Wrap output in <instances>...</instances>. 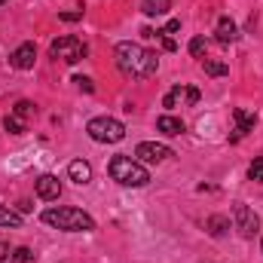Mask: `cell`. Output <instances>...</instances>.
I'll use <instances>...</instances> for the list:
<instances>
[{
	"mask_svg": "<svg viewBox=\"0 0 263 263\" xmlns=\"http://www.w3.org/2000/svg\"><path fill=\"white\" fill-rule=\"evenodd\" d=\"M114 55H117V67H120L126 77H135V80H147V77H153L156 67H159L156 52H150V49H144L141 43H132V40L117 43Z\"/></svg>",
	"mask_w": 263,
	"mask_h": 263,
	"instance_id": "cell-1",
	"label": "cell"
},
{
	"mask_svg": "<svg viewBox=\"0 0 263 263\" xmlns=\"http://www.w3.org/2000/svg\"><path fill=\"white\" fill-rule=\"evenodd\" d=\"M43 223H49L55 230H65V233H92L95 230V220L83 208H46Z\"/></svg>",
	"mask_w": 263,
	"mask_h": 263,
	"instance_id": "cell-2",
	"label": "cell"
},
{
	"mask_svg": "<svg viewBox=\"0 0 263 263\" xmlns=\"http://www.w3.org/2000/svg\"><path fill=\"white\" fill-rule=\"evenodd\" d=\"M107 172L123 187H147L150 184V172L138 159H132V156H114L110 165H107Z\"/></svg>",
	"mask_w": 263,
	"mask_h": 263,
	"instance_id": "cell-3",
	"label": "cell"
},
{
	"mask_svg": "<svg viewBox=\"0 0 263 263\" xmlns=\"http://www.w3.org/2000/svg\"><path fill=\"white\" fill-rule=\"evenodd\" d=\"M86 132L98 144H120L126 138V126L120 120H114V117H95V120H89Z\"/></svg>",
	"mask_w": 263,
	"mask_h": 263,
	"instance_id": "cell-4",
	"label": "cell"
},
{
	"mask_svg": "<svg viewBox=\"0 0 263 263\" xmlns=\"http://www.w3.org/2000/svg\"><path fill=\"white\" fill-rule=\"evenodd\" d=\"M86 52H89L86 43H83L80 37H70V34L59 37V40H52V46H49V55H52V59H62V62H67V65L86 59Z\"/></svg>",
	"mask_w": 263,
	"mask_h": 263,
	"instance_id": "cell-5",
	"label": "cell"
},
{
	"mask_svg": "<svg viewBox=\"0 0 263 263\" xmlns=\"http://www.w3.org/2000/svg\"><path fill=\"white\" fill-rule=\"evenodd\" d=\"M233 227L239 230L242 239H254L257 230H260V217H257L245 202H236V205H233Z\"/></svg>",
	"mask_w": 263,
	"mask_h": 263,
	"instance_id": "cell-6",
	"label": "cell"
},
{
	"mask_svg": "<svg viewBox=\"0 0 263 263\" xmlns=\"http://www.w3.org/2000/svg\"><path fill=\"white\" fill-rule=\"evenodd\" d=\"M168 156H172V147H165V144H156V141H141V144L135 147V159H138V162L159 165V162H165Z\"/></svg>",
	"mask_w": 263,
	"mask_h": 263,
	"instance_id": "cell-7",
	"label": "cell"
},
{
	"mask_svg": "<svg viewBox=\"0 0 263 263\" xmlns=\"http://www.w3.org/2000/svg\"><path fill=\"white\" fill-rule=\"evenodd\" d=\"M34 190H37V196H40V199L55 202V199L62 196V181H59L55 175H40V178H37V184H34Z\"/></svg>",
	"mask_w": 263,
	"mask_h": 263,
	"instance_id": "cell-8",
	"label": "cell"
},
{
	"mask_svg": "<svg viewBox=\"0 0 263 263\" xmlns=\"http://www.w3.org/2000/svg\"><path fill=\"white\" fill-rule=\"evenodd\" d=\"M181 101L196 104V101H199V89H193V86H175V89L162 98V107H178Z\"/></svg>",
	"mask_w": 263,
	"mask_h": 263,
	"instance_id": "cell-9",
	"label": "cell"
},
{
	"mask_svg": "<svg viewBox=\"0 0 263 263\" xmlns=\"http://www.w3.org/2000/svg\"><path fill=\"white\" fill-rule=\"evenodd\" d=\"M34 59H37V46L34 43H22L12 55H9V65L15 70H31L34 67Z\"/></svg>",
	"mask_w": 263,
	"mask_h": 263,
	"instance_id": "cell-10",
	"label": "cell"
},
{
	"mask_svg": "<svg viewBox=\"0 0 263 263\" xmlns=\"http://www.w3.org/2000/svg\"><path fill=\"white\" fill-rule=\"evenodd\" d=\"M236 37H239V28H236V22H233L230 15H220V18H217V28H214V40H217L220 46H230Z\"/></svg>",
	"mask_w": 263,
	"mask_h": 263,
	"instance_id": "cell-11",
	"label": "cell"
},
{
	"mask_svg": "<svg viewBox=\"0 0 263 263\" xmlns=\"http://www.w3.org/2000/svg\"><path fill=\"white\" fill-rule=\"evenodd\" d=\"M233 120H236V126H239L236 135H233V141H239L245 132H251L254 126H257V114H248L245 107H236V110H233Z\"/></svg>",
	"mask_w": 263,
	"mask_h": 263,
	"instance_id": "cell-12",
	"label": "cell"
},
{
	"mask_svg": "<svg viewBox=\"0 0 263 263\" xmlns=\"http://www.w3.org/2000/svg\"><path fill=\"white\" fill-rule=\"evenodd\" d=\"M67 175H70V181H73V184H80V187H83V184H89V181H92V165H89L86 159H73V162L67 165Z\"/></svg>",
	"mask_w": 263,
	"mask_h": 263,
	"instance_id": "cell-13",
	"label": "cell"
},
{
	"mask_svg": "<svg viewBox=\"0 0 263 263\" xmlns=\"http://www.w3.org/2000/svg\"><path fill=\"white\" fill-rule=\"evenodd\" d=\"M205 230H208V236L220 239V236H227V230H230V217H223V214H211V217L205 220Z\"/></svg>",
	"mask_w": 263,
	"mask_h": 263,
	"instance_id": "cell-14",
	"label": "cell"
},
{
	"mask_svg": "<svg viewBox=\"0 0 263 263\" xmlns=\"http://www.w3.org/2000/svg\"><path fill=\"white\" fill-rule=\"evenodd\" d=\"M156 129L162 132V135H168V138H172V135H181V132H184V123H181L178 117L165 114V117H159V120H156Z\"/></svg>",
	"mask_w": 263,
	"mask_h": 263,
	"instance_id": "cell-15",
	"label": "cell"
},
{
	"mask_svg": "<svg viewBox=\"0 0 263 263\" xmlns=\"http://www.w3.org/2000/svg\"><path fill=\"white\" fill-rule=\"evenodd\" d=\"M202 70H205L208 77H227V73H230V65H227V62H217V59H205V62H202Z\"/></svg>",
	"mask_w": 263,
	"mask_h": 263,
	"instance_id": "cell-16",
	"label": "cell"
},
{
	"mask_svg": "<svg viewBox=\"0 0 263 263\" xmlns=\"http://www.w3.org/2000/svg\"><path fill=\"white\" fill-rule=\"evenodd\" d=\"M141 6H144V12H147V15H165V12L172 9V3H168V0H141Z\"/></svg>",
	"mask_w": 263,
	"mask_h": 263,
	"instance_id": "cell-17",
	"label": "cell"
},
{
	"mask_svg": "<svg viewBox=\"0 0 263 263\" xmlns=\"http://www.w3.org/2000/svg\"><path fill=\"white\" fill-rule=\"evenodd\" d=\"M0 227H22V214L9 205H0Z\"/></svg>",
	"mask_w": 263,
	"mask_h": 263,
	"instance_id": "cell-18",
	"label": "cell"
},
{
	"mask_svg": "<svg viewBox=\"0 0 263 263\" xmlns=\"http://www.w3.org/2000/svg\"><path fill=\"white\" fill-rule=\"evenodd\" d=\"M3 129L9 132V135H25V132H28V126H25V120H22V117L9 114V117L3 120Z\"/></svg>",
	"mask_w": 263,
	"mask_h": 263,
	"instance_id": "cell-19",
	"label": "cell"
},
{
	"mask_svg": "<svg viewBox=\"0 0 263 263\" xmlns=\"http://www.w3.org/2000/svg\"><path fill=\"white\" fill-rule=\"evenodd\" d=\"M9 263H34V251L31 248H12Z\"/></svg>",
	"mask_w": 263,
	"mask_h": 263,
	"instance_id": "cell-20",
	"label": "cell"
},
{
	"mask_svg": "<svg viewBox=\"0 0 263 263\" xmlns=\"http://www.w3.org/2000/svg\"><path fill=\"white\" fill-rule=\"evenodd\" d=\"M205 52H208V40H205V37H193V40H190V55L202 59Z\"/></svg>",
	"mask_w": 263,
	"mask_h": 263,
	"instance_id": "cell-21",
	"label": "cell"
},
{
	"mask_svg": "<svg viewBox=\"0 0 263 263\" xmlns=\"http://www.w3.org/2000/svg\"><path fill=\"white\" fill-rule=\"evenodd\" d=\"M248 175H251V181H260V184H263V156H257V159L251 162Z\"/></svg>",
	"mask_w": 263,
	"mask_h": 263,
	"instance_id": "cell-22",
	"label": "cell"
},
{
	"mask_svg": "<svg viewBox=\"0 0 263 263\" xmlns=\"http://www.w3.org/2000/svg\"><path fill=\"white\" fill-rule=\"evenodd\" d=\"M31 110H34V104H31V101H18V104H15V110H12V114H15V117H22V120H25V117H31Z\"/></svg>",
	"mask_w": 263,
	"mask_h": 263,
	"instance_id": "cell-23",
	"label": "cell"
},
{
	"mask_svg": "<svg viewBox=\"0 0 263 263\" xmlns=\"http://www.w3.org/2000/svg\"><path fill=\"white\" fill-rule=\"evenodd\" d=\"M175 31H181V22H178V18H172V22H168V25H165L162 31H156V34H162V37H168V34H175Z\"/></svg>",
	"mask_w": 263,
	"mask_h": 263,
	"instance_id": "cell-24",
	"label": "cell"
},
{
	"mask_svg": "<svg viewBox=\"0 0 263 263\" xmlns=\"http://www.w3.org/2000/svg\"><path fill=\"white\" fill-rule=\"evenodd\" d=\"M73 83H77V89H83V92H95V86H92V80H89V77H77Z\"/></svg>",
	"mask_w": 263,
	"mask_h": 263,
	"instance_id": "cell-25",
	"label": "cell"
},
{
	"mask_svg": "<svg viewBox=\"0 0 263 263\" xmlns=\"http://www.w3.org/2000/svg\"><path fill=\"white\" fill-rule=\"evenodd\" d=\"M156 37H159V43H162V49H165V52H175V49H178V43H175L172 37H162V34H156Z\"/></svg>",
	"mask_w": 263,
	"mask_h": 263,
	"instance_id": "cell-26",
	"label": "cell"
},
{
	"mask_svg": "<svg viewBox=\"0 0 263 263\" xmlns=\"http://www.w3.org/2000/svg\"><path fill=\"white\" fill-rule=\"evenodd\" d=\"M59 18L62 22H80L83 18V9H77V12H59Z\"/></svg>",
	"mask_w": 263,
	"mask_h": 263,
	"instance_id": "cell-27",
	"label": "cell"
},
{
	"mask_svg": "<svg viewBox=\"0 0 263 263\" xmlns=\"http://www.w3.org/2000/svg\"><path fill=\"white\" fill-rule=\"evenodd\" d=\"M9 254H12V251H9V245H6V242H0V263H9Z\"/></svg>",
	"mask_w": 263,
	"mask_h": 263,
	"instance_id": "cell-28",
	"label": "cell"
},
{
	"mask_svg": "<svg viewBox=\"0 0 263 263\" xmlns=\"http://www.w3.org/2000/svg\"><path fill=\"white\" fill-rule=\"evenodd\" d=\"M3 3H9V0H0V6H3Z\"/></svg>",
	"mask_w": 263,
	"mask_h": 263,
	"instance_id": "cell-29",
	"label": "cell"
}]
</instances>
